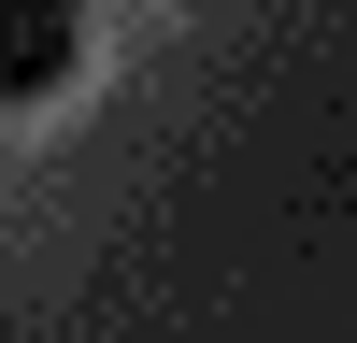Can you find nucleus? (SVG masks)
I'll return each mask as SVG.
<instances>
[{"instance_id":"obj_1","label":"nucleus","mask_w":357,"mask_h":343,"mask_svg":"<svg viewBox=\"0 0 357 343\" xmlns=\"http://www.w3.org/2000/svg\"><path fill=\"white\" fill-rule=\"evenodd\" d=\"M72 72H86V29L57 0H0V100H57Z\"/></svg>"}]
</instances>
